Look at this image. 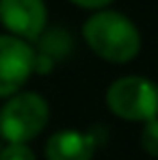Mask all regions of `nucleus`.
I'll list each match as a JSON object with an SVG mask.
<instances>
[{"label":"nucleus","instance_id":"39448f33","mask_svg":"<svg viewBox=\"0 0 158 160\" xmlns=\"http://www.w3.org/2000/svg\"><path fill=\"white\" fill-rule=\"evenodd\" d=\"M0 22L9 30V35L37 41V37L46 30L48 9L43 0H0Z\"/></svg>","mask_w":158,"mask_h":160},{"label":"nucleus","instance_id":"20e7f679","mask_svg":"<svg viewBox=\"0 0 158 160\" xmlns=\"http://www.w3.org/2000/svg\"><path fill=\"white\" fill-rule=\"evenodd\" d=\"M35 72V48L13 35H0V98H11Z\"/></svg>","mask_w":158,"mask_h":160},{"label":"nucleus","instance_id":"9d476101","mask_svg":"<svg viewBox=\"0 0 158 160\" xmlns=\"http://www.w3.org/2000/svg\"><path fill=\"white\" fill-rule=\"evenodd\" d=\"M72 4H76L80 9H89V11H102V9H108L115 0H69Z\"/></svg>","mask_w":158,"mask_h":160},{"label":"nucleus","instance_id":"f03ea898","mask_svg":"<svg viewBox=\"0 0 158 160\" xmlns=\"http://www.w3.org/2000/svg\"><path fill=\"white\" fill-rule=\"evenodd\" d=\"M50 106L35 91H18L0 108V138L7 143H26L48 126Z\"/></svg>","mask_w":158,"mask_h":160},{"label":"nucleus","instance_id":"1a4fd4ad","mask_svg":"<svg viewBox=\"0 0 158 160\" xmlns=\"http://www.w3.org/2000/svg\"><path fill=\"white\" fill-rule=\"evenodd\" d=\"M0 160H37V156L26 143H7L0 149Z\"/></svg>","mask_w":158,"mask_h":160},{"label":"nucleus","instance_id":"6e6552de","mask_svg":"<svg viewBox=\"0 0 158 160\" xmlns=\"http://www.w3.org/2000/svg\"><path fill=\"white\" fill-rule=\"evenodd\" d=\"M141 147L152 158H158V117L143 123V130H141Z\"/></svg>","mask_w":158,"mask_h":160},{"label":"nucleus","instance_id":"f257e3e1","mask_svg":"<svg viewBox=\"0 0 158 160\" xmlns=\"http://www.w3.org/2000/svg\"><path fill=\"white\" fill-rule=\"evenodd\" d=\"M82 39L93 54L115 65L130 63L141 52V32L136 24L113 9L95 11L87 18L82 24Z\"/></svg>","mask_w":158,"mask_h":160},{"label":"nucleus","instance_id":"423d86ee","mask_svg":"<svg viewBox=\"0 0 158 160\" xmlns=\"http://www.w3.org/2000/svg\"><path fill=\"white\" fill-rule=\"evenodd\" d=\"M98 141L91 132L59 130L46 143V160H91Z\"/></svg>","mask_w":158,"mask_h":160},{"label":"nucleus","instance_id":"7ed1b4c3","mask_svg":"<svg viewBox=\"0 0 158 160\" xmlns=\"http://www.w3.org/2000/svg\"><path fill=\"white\" fill-rule=\"evenodd\" d=\"M106 106L126 121L145 123L158 117V84L143 76H121L106 89Z\"/></svg>","mask_w":158,"mask_h":160},{"label":"nucleus","instance_id":"9b49d317","mask_svg":"<svg viewBox=\"0 0 158 160\" xmlns=\"http://www.w3.org/2000/svg\"><path fill=\"white\" fill-rule=\"evenodd\" d=\"M0 149H2V145H0Z\"/></svg>","mask_w":158,"mask_h":160},{"label":"nucleus","instance_id":"0eeeda50","mask_svg":"<svg viewBox=\"0 0 158 160\" xmlns=\"http://www.w3.org/2000/svg\"><path fill=\"white\" fill-rule=\"evenodd\" d=\"M37 54L50 58L54 65L63 58H67V54L72 52V35L65 28L56 26L50 30H43L37 37Z\"/></svg>","mask_w":158,"mask_h":160}]
</instances>
